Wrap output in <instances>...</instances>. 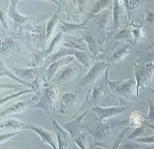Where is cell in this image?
Listing matches in <instances>:
<instances>
[{
    "label": "cell",
    "instance_id": "cell-1",
    "mask_svg": "<svg viewBox=\"0 0 154 149\" xmlns=\"http://www.w3.org/2000/svg\"><path fill=\"white\" fill-rule=\"evenodd\" d=\"M136 80L131 77H127L113 81L109 80L108 77L107 78L109 88L112 94L131 102H136L137 100V96L136 95Z\"/></svg>",
    "mask_w": 154,
    "mask_h": 149
},
{
    "label": "cell",
    "instance_id": "cell-2",
    "mask_svg": "<svg viewBox=\"0 0 154 149\" xmlns=\"http://www.w3.org/2000/svg\"><path fill=\"white\" fill-rule=\"evenodd\" d=\"M128 121H101L98 120L85 124L84 129L94 139L95 141H101L111 133L113 129L118 126L127 124Z\"/></svg>",
    "mask_w": 154,
    "mask_h": 149
},
{
    "label": "cell",
    "instance_id": "cell-3",
    "mask_svg": "<svg viewBox=\"0 0 154 149\" xmlns=\"http://www.w3.org/2000/svg\"><path fill=\"white\" fill-rule=\"evenodd\" d=\"M107 79L105 83L101 82L94 89L91 104L94 106L104 107L120 106L118 98L111 92L109 85L107 87Z\"/></svg>",
    "mask_w": 154,
    "mask_h": 149
},
{
    "label": "cell",
    "instance_id": "cell-4",
    "mask_svg": "<svg viewBox=\"0 0 154 149\" xmlns=\"http://www.w3.org/2000/svg\"><path fill=\"white\" fill-rule=\"evenodd\" d=\"M58 97V89L55 86H52L47 90L46 98L44 101L34 105V107L41 108L45 114L50 115L54 111V105Z\"/></svg>",
    "mask_w": 154,
    "mask_h": 149
},
{
    "label": "cell",
    "instance_id": "cell-5",
    "mask_svg": "<svg viewBox=\"0 0 154 149\" xmlns=\"http://www.w3.org/2000/svg\"><path fill=\"white\" fill-rule=\"evenodd\" d=\"M128 107L117 106L104 107L96 106H94L92 110L98 116V120L103 121L120 115L127 110Z\"/></svg>",
    "mask_w": 154,
    "mask_h": 149
},
{
    "label": "cell",
    "instance_id": "cell-6",
    "mask_svg": "<svg viewBox=\"0 0 154 149\" xmlns=\"http://www.w3.org/2000/svg\"><path fill=\"white\" fill-rule=\"evenodd\" d=\"M52 127L56 135L58 149H66L72 141L69 132L61 126L56 120L52 122Z\"/></svg>",
    "mask_w": 154,
    "mask_h": 149
},
{
    "label": "cell",
    "instance_id": "cell-7",
    "mask_svg": "<svg viewBox=\"0 0 154 149\" xmlns=\"http://www.w3.org/2000/svg\"><path fill=\"white\" fill-rule=\"evenodd\" d=\"M37 98H33L31 100L26 101H20L11 105L1 112V118H5L6 116L12 115L19 114L24 113L28 110L29 108L37 101Z\"/></svg>",
    "mask_w": 154,
    "mask_h": 149
},
{
    "label": "cell",
    "instance_id": "cell-8",
    "mask_svg": "<svg viewBox=\"0 0 154 149\" xmlns=\"http://www.w3.org/2000/svg\"><path fill=\"white\" fill-rule=\"evenodd\" d=\"M88 110H86L79 117L72 120L64 125L63 127L71 135L72 141H75V139L82 134V130L84 129L85 124L82 123V121L88 113Z\"/></svg>",
    "mask_w": 154,
    "mask_h": 149
},
{
    "label": "cell",
    "instance_id": "cell-9",
    "mask_svg": "<svg viewBox=\"0 0 154 149\" xmlns=\"http://www.w3.org/2000/svg\"><path fill=\"white\" fill-rule=\"evenodd\" d=\"M135 70V76L137 81V94L138 97L139 88L140 87H144L146 84L147 81L153 74L154 66L137 67Z\"/></svg>",
    "mask_w": 154,
    "mask_h": 149
},
{
    "label": "cell",
    "instance_id": "cell-10",
    "mask_svg": "<svg viewBox=\"0 0 154 149\" xmlns=\"http://www.w3.org/2000/svg\"><path fill=\"white\" fill-rule=\"evenodd\" d=\"M108 66L109 64L104 62H99L95 64L84 77L83 78L80 83L81 85L85 86L94 82Z\"/></svg>",
    "mask_w": 154,
    "mask_h": 149
},
{
    "label": "cell",
    "instance_id": "cell-11",
    "mask_svg": "<svg viewBox=\"0 0 154 149\" xmlns=\"http://www.w3.org/2000/svg\"><path fill=\"white\" fill-rule=\"evenodd\" d=\"M29 129L38 134L43 142L49 144L53 149H58L55 141L54 134L52 132L43 127L32 125L29 126Z\"/></svg>",
    "mask_w": 154,
    "mask_h": 149
},
{
    "label": "cell",
    "instance_id": "cell-12",
    "mask_svg": "<svg viewBox=\"0 0 154 149\" xmlns=\"http://www.w3.org/2000/svg\"><path fill=\"white\" fill-rule=\"evenodd\" d=\"M29 125L16 119H7L1 121V129L4 131L24 132L29 129Z\"/></svg>",
    "mask_w": 154,
    "mask_h": 149
},
{
    "label": "cell",
    "instance_id": "cell-13",
    "mask_svg": "<svg viewBox=\"0 0 154 149\" xmlns=\"http://www.w3.org/2000/svg\"><path fill=\"white\" fill-rule=\"evenodd\" d=\"M74 99V95L71 93H67L63 96L62 104L59 109V114L61 116L67 114L72 110V102Z\"/></svg>",
    "mask_w": 154,
    "mask_h": 149
},
{
    "label": "cell",
    "instance_id": "cell-14",
    "mask_svg": "<svg viewBox=\"0 0 154 149\" xmlns=\"http://www.w3.org/2000/svg\"><path fill=\"white\" fill-rule=\"evenodd\" d=\"M129 46L127 45L125 47L119 49L117 51H115L112 57V61L113 62H118L121 60L123 57L127 54L128 49Z\"/></svg>",
    "mask_w": 154,
    "mask_h": 149
},
{
    "label": "cell",
    "instance_id": "cell-15",
    "mask_svg": "<svg viewBox=\"0 0 154 149\" xmlns=\"http://www.w3.org/2000/svg\"><path fill=\"white\" fill-rule=\"evenodd\" d=\"M121 8L119 2L115 1L113 6V23L115 27H117L120 16Z\"/></svg>",
    "mask_w": 154,
    "mask_h": 149
},
{
    "label": "cell",
    "instance_id": "cell-16",
    "mask_svg": "<svg viewBox=\"0 0 154 149\" xmlns=\"http://www.w3.org/2000/svg\"><path fill=\"white\" fill-rule=\"evenodd\" d=\"M147 103L149 107L148 113L146 116L144 121L149 123V122L154 121V105L150 99H148Z\"/></svg>",
    "mask_w": 154,
    "mask_h": 149
},
{
    "label": "cell",
    "instance_id": "cell-17",
    "mask_svg": "<svg viewBox=\"0 0 154 149\" xmlns=\"http://www.w3.org/2000/svg\"><path fill=\"white\" fill-rule=\"evenodd\" d=\"M74 72L73 69L68 68L65 70L59 76V79L62 81H68L73 77Z\"/></svg>",
    "mask_w": 154,
    "mask_h": 149
},
{
    "label": "cell",
    "instance_id": "cell-18",
    "mask_svg": "<svg viewBox=\"0 0 154 149\" xmlns=\"http://www.w3.org/2000/svg\"><path fill=\"white\" fill-rule=\"evenodd\" d=\"M23 132H13L9 133L3 134L1 135V144L3 142L5 141L11 137H13Z\"/></svg>",
    "mask_w": 154,
    "mask_h": 149
},
{
    "label": "cell",
    "instance_id": "cell-19",
    "mask_svg": "<svg viewBox=\"0 0 154 149\" xmlns=\"http://www.w3.org/2000/svg\"><path fill=\"white\" fill-rule=\"evenodd\" d=\"M130 33L129 30L127 29H124L120 31L117 34L116 38L118 39H126L129 37Z\"/></svg>",
    "mask_w": 154,
    "mask_h": 149
},
{
    "label": "cell",
    "instance_id": "cell-20",
    "mask_svg": "<svg viewBox=\"0 0 154 149\" xmlns=\"http://www.w3.org/2000/svg\"><path fill=\"white\" fill-rule=\"evenodd\" d=\"M144 128V126H139V127L136 128V129L134 130V131L131 133V134L128 136V139H133V138L136 137V136L140 134L141 133L143 132Z\"/></svg>",
    "mask_w": 154,
    "mask_h": 149
},
{
    "label": "cell",
    "instance_id": "cell-21",
    "mask_svg": "<svg viewBox=\"0 0 154 149\" xmlns=\"http://www.w3.org/2000/svg\"><path fill=\"white\" fill-rule=\"evenodd\" d=\"M120 149H142L138 145L132 143H127L121 146Z\"/></svg>",
    "mask_w": 154,
    "mask_h": 149
},
{
    "label": "cell",
    "instance_id": "cell-22",
    "mask_svg": "<svg viewBox=\"0 0 154 149\" xmlns=\"http://www.w3.org/2000/svg\"><path fill=\"white\" fill-rule=\"evenodd\" d=\"M125 2L128 9L131 10L136 8L139 3L138 1H125Z\"/></svg>",
    "mask_w": 154,
    "mask_h": 149
},
{
    "label": "cell",
    "instance_id": "cell-23",
    "mask_svg": "<svg viewBox=\"0 0 154 149\" xmlns=\"http://www.w3.org/2000/svg\"><path fill=\"white\" fill-rule=\"evenodd\" d=\"M137 141L140 142L146 143H154V136L138 138V139H137Z\"/></svg>",
    "mask_w": 154,
    "mask_h": 149
},
{
    "label": "cell",
    "instance_id": "cell-24",
    "mask_svg": "<svg viewBox=\"0 0 154 149\" xmlns=\"http://www.w3.org/2000/svg\"><path fill=\"white\" fill-rule=\"evenodd\" d=\"M75 56L77 57V58L79 59L80 61L83 63L85 66H88L87 63V59L86 57L83 53H80V52H77L75 54Z\"/></svg>",
    "mask_w": 154,
    "mask_h": 149
},
{
    "label": "cell",
    "instance_id": "cell-25",
    "mask_svg": "<svg viewBox=\"0 0 154 149\" xmlns=\"http://www.w3.org/2000/svg\"><path fill=\"white\" fill-rule=\"evenodd\" d=\"M55 18L54 17L52 19V20L50 21L48 26L47 31L48 36L50 34V33H51V30H52V29H53V27H54V23L55 21Z\"/></svg>",
    "mask_w": 154,
    "mask_h": 149
},
{
    "label": "cell",
    "instance_id": "cell-26",
    "mask_svg": "<svg viewBox=\"0 0 154 149\" xmlns=\"http://www.w3.org/2000/svg\"><path fill=\"white\" fill-rule=\"evenodd\" d=\"M147 20L149 22L152 23L154 22V14L152 12H149L148 14Z\"/></svg>",
    "mask_w": 154,
    "mask_h": 149
},
{
    "label": "cell",
    "instance_id": "cell-27",
    "mask_svg": "<svg viewBox=\"0 0 154 149\" xmlns=\"http://www.w3.org/2000/svg\"><path fill=\"white\" fill-rule=\"evenodd\" d=\"M143 124H144L146 125L147 126L149 127V128H151L153 130V132L154 133V124H152L150 123H147V122H145V121L143 122Z\"/></svg>",
    "mask_w": 154,
    "mask_h": 149
},
{
    "label": "cell",
    "instance_id": "cell-28",
    "mask_svg": "<svg viewBox=\"0 0 154 149\" xmlns=\"http://www.w3.org/2000/svg\"><path fill=\"white\" fill-rule=\"evenodd\" d=\"M149 90L153 93V95H154V91L153 90V89H151V88H149Z\"/></svg>",
    "mask_w": 154,
    "mask_h": 149
}]
</instances>
